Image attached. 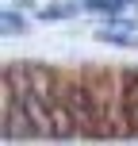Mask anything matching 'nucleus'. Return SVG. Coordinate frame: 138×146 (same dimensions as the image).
<instances>
[{
    "label": "nucleus",
    "mask_w": 138,
    "mask_h": 146,
    "mask_svg": "<svg viewBox=\"0 0 138 146\" xmlns=\"http://www.w3.org/2000/svg\"><path fill=\"white\" fill-rule=\"evenodd\" d=\"M123 92V139H138V69H119Z\"/></svg>",
    "instance_id": "obj_1"
},
{
    "label": "nucleus",
    "mask_w": 138,
    "mask_h": 146,
    "mask_svg": "<svg viewBox=\"0 0 138 146\" xmlns=\"http://www.w3.org/2000/svg\"><path fill=\"white\" fill-rule=\"evenodd\" d=\"M23 69H27V85H31V92H38L42 100H54V96L61 92V77H65L61 69L46 66V62H23Z\"/></svg>",
    "instance_id": "obj_2"
},
{
    "label": "nucleus",
    "mask_w": 138,
    "mask_h": 146,
    "mask_svg": "<svg viewBox=\"0 0 138 146\" xmlns=\"http://www.w3.org/2000/svg\"><path fill=\"white\" fill-rule=\"evenodd\" d=\"M81 12V4H50V8H42V19H69V15H77Z\"/></svg>",
    "instance_id": "obj_3"
},
{
    "label": "nucleus",
    "mask_w": 138,
    "mask_h": 146,
    "mask_svg": "<svg viewBox=\"0 0 138 146\" xmlns=\"http://www.w3.org/2000/svg\"><path fill=\"white\" fill-rule=\"evenodd\" d=\"M0 27H4V35H19V27H23V19L15 12H4L0 15Z\"/></svg>",
    "instance_id": "obj_4"
},
{
    "label": "nucleus",
    "mask_w": 138,
    "mask_h": 146,
    "mask_svg": "<svg viewBox=\"0 0 138 146\" xmlns=\"http://www.w3.org/2000/svg\"><path fill=\"white\" fill-rule=\"evenodd\" d=\"M131 0H85V8H96V12H111V8H123Z\"/></svg>",
    "instance_id": "obj_5"
}]
</instances>
